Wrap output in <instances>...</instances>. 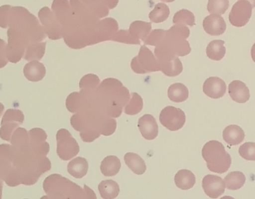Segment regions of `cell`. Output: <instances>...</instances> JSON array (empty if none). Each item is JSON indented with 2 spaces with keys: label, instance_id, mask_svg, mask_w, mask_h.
<instances>
[{
  "label": "cell",
  "instance_id": "1",
  "mask_svg": "<svg viewBox=\"0 0 255 199\" xmlns=\"http://www.w3.org/2000/svg\"><path fill=\"white\" fill-rule=\"evenodd\" d=\"M51 167L46 156L36 152L29 143L22 146H0V179L9 187L34 185Z\"/></svg>",
  "mask_w": 255,
  "mask_h": 199
},
{
  "label": "cell",
  "instance_id": "2",
  "mask_svg": "<svg viewBox=\"0 0 255 199\" xmlns=\"http://www.w3.org/2000/svg\"><path fill=\"white\" fill-rule=\"evenodd\" d=\"M100 99L104 103L105 112L112 117H119L123 107L129 101V91L118 79H107L97 90Z\"/></svg>",
  "mask_w": 255,
  "mask_h": 199
},
{
  "label": "cell",
  "instance_id": "3",
  "mask_svg": "<svg viewBox=\"0 0 255 199\" xmlns=\"http://www.w3.org/2000/svg\"><path fill=\"white\" fill-rule=\"evenodd\" d=\"M84 189L61 175H51L45 179L43 190L50 199L97 198L94 191L85 185Z\"/></svg>",
  "mask_w": 255,
  "mask_h": 199
},
{
  "label": "cell",
  "instance_id": "4",
  "mask_svg": "<svg viewBox=\"0 0 255 199\" xmlns=\"http://www.w3.org/2000/svg\"><path fill=\"white\" fill-rule=\"evenodd\" d=\"M202 158L207 163V167L213 173L223 174L232 165V157L226 152L223 143L217 140H211L202 148Z\"/></svg>",
  "mask_w": 255,
  "mask_h": 199
},
{
  "label": "cell",
  "instance_id": "5",
  "mask_svg": "<svg viewBox=\"0 0 255 199\" xmlns=\"http://www.w3.org/2000/svg\"><path fill=\"white\" fill-rule=\"evenodd\" d=\"M56 140L57 154L62 161L71 160L80 152L79 143L67 129L59 130L57 132Z\"/></svg>",
  "mask_w": 255,
  "mask_h": 199
},
{
  "label": "cell",
  "instance_id": "6",
  "mask_svg": "<svg viewBox=\"0 0 255 199\" xmlns=\"http://www.w3.org/2000/svg\"><path fill=\"white\" fill-rule=\"evenodd\" d=\"M130 67L132 70L138 74L160 71L158 61L155 59L152 52L144 46L141 47L139 55L132 59Z\"/></svg>",
  "mask_w": 255,
  "mask_h": 199
},
{
  "label": "cell",
  "instance_id": "7",
  "mask_svg": "<svg viewBox=\"0 0 255 199\" xmlns=\"http://www.w3.org/2000/svg\"><path fill=\"white\" fill-rule=\"evenodd\" d=\"M159 120L166 129L176 131L184 127L186 115L181 109L173 106H167L160 112Z\"/></svg>",
  "mask_w": 255,
  "mask_h": 199
},
{
  "label": "cell",
  "instance_id": "8",
  "mask_svg": "<svg viewBox=\"0 0 255 199\" xmlns=\"http://www.w3.org/2000/svg\"><path fill=\"white\" fill-rule=\"evenodd\" d=\"M24 121V114L19 110L8 109L3 116L0 128V137L6 141H10L12 135L19 125Z\"/></svg>",
  "mask_w": 255,
  "mask_h": 199
},
{
  "label": "cell",
  "instance_id": "9",
  "mask_svg": "<svg viewBox=\"0 0 255 199\" xmlns=\"http://www.w3.org/2000/svg\"><path fill=\"white\" fill-rule=\"evenodd\" d=\"M160 71L169 77L178 76L183 71L182 63L179 58L164 50L156 49Z\"/></svg>",
  "mask_w": 255,
  "mask_h": 199
},
{
  "label": "cell",
  "instance_id": "10",
  "mask_svg": "<svg viewBox=\"0 0 255 199\" xmlns=\"http://www.w3.org/2000/svg\"><path fill=\"white\" fill-rule=\"evenodd\" d=\"M253 7L247 0L237 1L229 13V22L233 26H245L251 19Z\"/></svg>",
  "mask_w": 255,
  "mask_h": 199
},
{
  "label": "cell",
  "instance_id": "11",
  "mask_svg": "<svg viewBox=\"0 0 255 199\" xmlns=\"http://www.w3.org/2000/svg\"><path fill=\"white\" fill-rule=\"evenodd\" d=\"M202 188L205 194L211 199H217L223 196L226 191V184L222 178L208 175L202 180Z\"/></svg>",
  "mask_w": 255,
  "mask_h": 199
},
{
  "label": "cell",
  "instance_id": "12",
  "mask_svg": "<svg viewBox=\"0 0 255 199\" xmlns=\"http://www.w3.org/2000/svg\"><path fill=\"white\" fill-rule=\"evenodd\" d=\"M39 19L42 25L46 28V34L51 40H58L61 37L58 32V26L55 22V17L50 9L44 7L40 9L38 12Z\"/></svg>",
  "mask_w": 255,
  "mask_h": 199
},
{
  "label": "cell",
  "instance_id": "13",
  "mask_svg": "<svg viewBox=\"0 0 255 199\" xmlns=\"http://www.w3.org/2000/svg\"><path fill=\"white\" fill-rule=\"evenodd\" d=\"M203 28L207 34L212 36H220L224 34L227 25L221 15L211 13L204 19Z\"/></svg>",
  "mask_w": 255,
  "mask_h": 199
},
{
  "label": "cell",
  "instance_id": "14",
  "mask_svg": "<svg viewBox=\"0 0 255 199\" xmlns=\"http://www.w3.org/2000/svg\"><path fill=\"white\" fill-rule=\"evenodd\" d=\"M46 133L40 128H33L29 131V144L40 155L46 156L49 152V145L46 140Z\"/></svg>",
  "mask_w": 255,
  "mask_h": 199
},
{
  "label": "cell",
  "instance_id": "15",
  "mask_svg": "<svg viewBox=\"0 0 255 199\" xmlns=\"http://www.w3.org/2000/svg\"><path fill=\"white\" fill-rule=\"evenodd\" d=\"M203 92L205 95L214 100L222 98L226 93V83L219 77L208 78L204 83Z\"/></svg>",
  "mask_w": 255,
  "mask_h": 199
},
{
  "label": "cell",
  "instance_id": "16",
  "mask_svg": "<svg viewBox=\"0 0 255 199\" xmlns=\"http://www.w3.org/2000/svg\"><path fill=\"white\" fill-rule=\"evenodd\" d=\"M138 128L142 137L147 140H153L158 135V125L154 116L145 114L139 118Z\"/></svg>",
  "mask_w": 255,
  "mask_h": 199
},
{
  "label": "cell",
  "instance_id": "17",
  "mask_svg": "<svg viewBox=\"0 0 255 199\" xmlns=\"http://www.w3.org/2000/svg\"><path fill=\"white\" fill-rule=\"evenodd\" d=\"M229 94L232 100L240 104L247 102L251 97L248 87L244 82L239 80L233 81L230 83Z\"/></svg>",
  "mask_w": 255,
  "mask_h": 199
},
{
  "label": "cell",
  "instance_id": "18",
  "mask_svg": "<svg viewBox=\"0 0 255 199\" xmlns=\"http://www.w3.org/2000/svg\"><path fill=\"white\" fill-rule=\"evenodd\" d=\"M24 76L30 82H37L41 81L46 76V68L42 63L31 61L25 64L23 70Z\"/></svg>",
  "mask_w": 255,
  "mask_h": 199
},
{
  "label": "cell",
  "instance_id": "19",
  "mask_svg": "<svg viewBox=\"0 0 255 199\" xmlns=\"http://www.w3.org/2000/svg\"><path fill=\"white\" fill-rule=\"evenodd\" d=\"M223 140L230 146L241 144L245 138V132L242 128L237 125H231L226 127L223 131Z\"/></svg>",
  "mask_w": 255,
  "mask_h": 199
},
{
  "label": "cell",
  "instance_id": "20",
  "mask_svg": "<svg viewBox=\"0 0 255 199\" xmlns=\"http://www.w3.org/2000/svg\"><path fill=\"white\" fill-rule=\"evenodd\" d=\"M88 161L85 158H76L72 160L67 166V171L69 174L77 179H82L88 174Z\"/></svg>",
  "mask_w": 255,
  "mask_h": 199
},
{
  "label": "cell",
  "instance_id": "21",
  "mask_svg": "<svg viewBox=\"0 0 255 199\" xmlns=\"http://www.w3.org/2000/svg\"><path fill=\"white\" fill-rule=\"evenodd\" d=\"M196 176L190 170H179L175 176V185L183 191L192 189L196 185Z\"/></svg>",
  "mask_w": 255,
  "mask_h": 199
},
{
  "label": "cell",
  "instance_id": "22",
  "mask_svg": "<svg viewBox=\"0 0 255 199\" xmlns=\"http://www.w3.org/2000/svg\"><path fill=\"white\" fill-rule=\"evenodd\" d=\"M121 168V162L119 158L114 155L106 157L101 163L100 170L103 176L112 177L119 173Z\"/></svg>",
  "mask_w": 255,
  "mask_h": 199
},
{
  "label": "cell",
  "instance_id": "23",
  "mask_svg": "<svg viewBox=\"0 0 255 199\" xmlns=\"http://www.w3.org/2000/svg\"><path fill=\"white\" fill-rule=\"evenodd\" d=\"M124 161L126 164L129 169L138 176L144 174L146 171V165H145V161L139 155L136 154L129 152L126 154L124 157Z\"/></svg>",
  "mask_w": 255,
  "mask_h": 199
},
{
  "label": "cell",
  "instance_id": "24",
  "mask_svg": "<svg viewBox=\"0 0 255 199\" xmlns=\"http://www.w3.org/2000/svg\"><path fill=\"white\" fill-rule=\"evenodd\" d=\"M225 41L221 40H214L210 42L207 46V56L213 61H221L226 53Z\"/></svg>",
  "mask_w": 255,
  "mask_h": 199
},
{
  "label": "cell",
  "instance_id": "25",
  "mask_svg": "<svg viewBox=\"0 0 255 199\" xmlns=\"http://www.w3.org/2000/svg\"><path fill=\"white\" fill-rule=\"evenodd\" d=\"M168 97L174 102L185 101L189 97L188 88L181 83L173 84L168 89Z\"/></svg>",
  "mask_w": 255,
  "mask_h": 199
},
{
  "label": "cell",
  "instance_id": "26",
  "mask_svg": "<svg viewBox=\"0 0 255 199\" xmlns=\"http://www.w3.org/2000/svg\"><path fill=\"white\" fill-rule=\"evenodd\" d=\"M98 189L100 196L104 199L117 198L120 194L119 185L113 180L103 181L99 185Z\"/></svg>",
  "mask_w": 255,
  "mask_h": 199
},
{
  "label": "cell",
  "instance_id": "27",
  "mask_svg": "<svg viewBox=\"0 0 255 199\" xmlns=\"http://www.w3.org/2000/svg\"><path fill=\"white\" fill-rule=\"evenodd\" d=\"M226 188L230 191H238L244 186L247 178L244 173L239 171L232 172L224 179Z\"/></svg>",
  "mask_w": 255,
  "mask_h": 199
},
{
  "label": "cell",
  "instance_id": "28",
  "mask_svg": "<svg viewBox=\"0 0 255 199\" xmlns=\"http://www.w3.org/2000/svg\"><path fill=\"white\" fill-rule=\"evenodd\" d=\"M46 42L30 43L25 49L24 59L26 61H39L43 58L46 49Z\"/></svg>",
  "mask_w": 255,
  "mask_h": 199
},
{
  "label": "cell",
  "instance_id": "29",
  "mask_svg": "<svg viewBox=\"0 0 255 199\" xmlns=\"http://www.w3.org/2000/svg\"><path fill=\"white\" fill-rule=\"evenodd\" d=\"M170 14L169 7L164 3H157L148 15L150 20L154 23L164 22Z\"/></svg>",
  "mask_w": 255,
  "mask_h": 199
},
{
  "label": "cell",
  "instance_id": "30",
  "mask_svg": "<svg viewBox=\"0 0 255 199\" xmlns=\"http://www.w3.org/2000/svg\"><path fill=\"white\" fill-rule=\"evenodd\" d=\"M142 107H143V101L142 97L136 93H132L130 101L125 107L124 112L126 114L136 115L142 110Z\"/></svg>",
  "mask_w": 255,
  "mask_h": 199
},
{
  "label": "cell",
  "instance_id": "31",
  "mask_svg": "<svg viewBox=\"0 0 255 199\" xmlns=\"http://www.w3.org/2000/svg\"><path fill=\"white\" fill-rule=\"evenodd\" d=\"M173 22L175 24H186L190 26L196 25L194 14L186 9H182L175 13L173 17Z\"/></svg>",
  "mask_w": 255,
  "mask_h": 199
},
{
  "label": "cell",
  "instance_id": "32",
  "mask_svg": "<svg viewBox=\"0 0 255 199\" xmlns=\"http://www.w3.org/2000/svg\"><path fill=\"white\" fill-rule=\"evenodd\" d=\"M229 4V0H208L207 8L209 13L222 15L226 13Z\"/></svg>",
  "mask_w": 255,
  "mask_h": 199
},
{
  "label": "cell",
  "instance_id": "33",
  "mask_svg": "<svg viewBox=\"0 0 255 199\" xmlns=\"http://www.w3.org/2000/svg\"><path fill=\"white\" fill-rule=\"evenodd\" d=\"M100 84V78L94 74H88L81 79L79 88L82 90H95Z\"/></svg>",
  "mask_w": 255,
  "mask_h": 199
},
{
  "label": "cell",
  "instance_id": "34",
  "mask_svg": "<svg viewBox=\"0 0 255 199\" xmlns=\"http://www.w3.org/2000/svg\"><path fill=\"white\" fill-rule=\"evenodd\" d=\"M239 154L247 161H255V143L247 142L240 147Z\"/></svg>",
  "mask_w": 255,
  "mask_h": 199
},
{
  "label": "cell",
  "instance_id": "35",
  "mask_svg": "<svg viewBox=\"0 0 255 199\" xmlns=\"http://www.w3.org/2000/svg\"><path fill=\"white\" fill-rule=\"evenodd\" d=\"M11 6L6 4L0 7V27L6 28L8 27L9 15Z\"/></svg>",
  "mask_w": 255,
  "mask_h": 199
},
{
  "label": "cell",
  "instance_id": "36",
  "mask_svg": "<svg viewBox=\"0 0 255 199\" xmlns=\"http://www.w3.org/2000/svg\"><path fill=\"white\" fill-rule=\"evenodd\" d=\"M6 49H7V45L5 42L0 39V69L5 67L8 63Z\"/></svg>",
  "mask_w": 255,
  "mask_h": 199
},
{
  "label": "cell",
  "instance_id": "37",
  "mask_svg": "<svg viewBox=\"0 0 255 199\" xmlns=\"http://www.w3.org/2000/svg\"><path fill=\"white\" fill-rule=\"evenodd\" d=\"M251 55L253 61H254V62L255 63V43L254 45H253V47H252Z\"/></svg>",
  "mask_w": 255,
  "mask_h": 199
},
{
  "label": "cell",
  "instance_id": "38",
  "mask_svg": "<svg viewBox=\"0 0 255 199\" xmlns=\"http://www.w3.org/2000/svg\"><path fill=\"white\" fill-rule=\"evenodd\" d=\"M4 105L0 102V116H1V113H2L3 110H4Z\"/></svg>",
  "mask_w": 255,
  "mask_h": 199
},
{
  "label": "cell",
  "instance_id": "39",
  "mask_svg": "<svg viewBox=\"0 0 255 199\" xmlns=\"http://www.w3.org/2000/svg\"><path fill=\"white\" fill-rule=\"evenodd\" d=\"M1 190H2V182H1V179H0V199L1 198Z\"/></svg>",
  "mask_w": 255,
  "mask_h": 199
},
{
  "label": "cell",
  "instance_id": "40",
  "mask_svg": "<svg viewBox=\"0 0 255 199\" xmlns=\"http://www.w3.org/2000/svg\"><path fill=\"white\" fill-rule=\"evenodd\" d=\"M247 1H249L250 3H251L253 7H255V0H247Z\"/></svg>",
  "mask_w": 255,
  "mask_h": 199
},
{
  "label": "cell",
  "instance_id": "41",
  "mask_svg": "<svg viewBox=\"0 0 255 199\" xmlns=\"http://www.w3.org/2000/svg\"><path fill=\"white\" fill-rule=\"evenodd\" d=\"M160 1H163V2H173L175 0H160Z\"/></svg>",
  "mask_w": 255,
  "mask_h": 199
}]
</instances>
